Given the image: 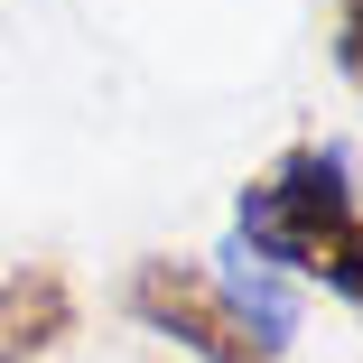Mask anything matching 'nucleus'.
<instances>
[{
	"instance_id": "obj_3",
	"label": "nucleus",
	"mask_w": 363,
	"mask_h": 363,
	"mask_svg": "<svg viewBox=\"0 0 363 363\" xmlns=\"http://www.w3.org/2000/svg\"><path fill=\"white\" fill-rule=\"evenodd\" d=\"M75 335V289H65L56 261L0 270V363H38Z\"/></svg>"
},
{
	"instance_id": "obj_2",
	"label": "nucleus",
	"mask_w": 363,
	"mask_h": 363,
	"mask_svg": "<svg viewBox=\"0 0 363 363\" xmlns=\"http://www.w3.org/2000/svg\"><path fill=\"white\" fill-rule=\"evenodd\" d=\"M121 308L150 335L186 345L196 363H279L289 354V308L214 279L205 261H140L121 279Z\"/></svg>"
},
{
	"instance_id": "obj_1",
	"label": "nucleus",
	"mask_w": 363,
	"mask_h": 363,
	"mask_svg": "<svg viewBox=\"0 0 363 363\" xmlns=\"http://www.w3.org/2000/svg\"><path fill=\"white\" fill-rule=\"evenodd\" d=\"M233 242H242V261H270L363 317V196H354V168L335 140L279 150L233 196Z\"/></svg>"
},
{
	"instance_id": "obj_4",
	"label": "nucleus",
	"mask_w": 363,
	"mask_h": 363,
	"mask_svg": "<svg viewBox=\"0 0 363 363\" xmlns=\"http://www.w3.org/2000/svg\"><path fill=\"white\" fill-rule=\"evenodd\" d=\"M335 65H345V84L363 94V0H335Z\"/></svg>"
}]
</instances>
